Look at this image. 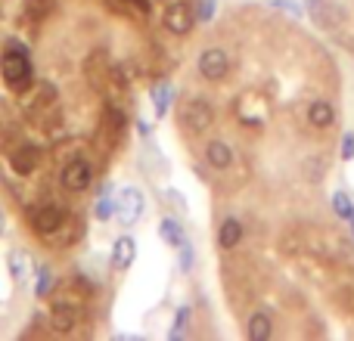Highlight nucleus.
<instances>
[{"mask_svg": "<svg viewBox=\"0 0 354 341\" xmlns=\"http://www.w3.org/2000/svg\"><path fill=\"white\" fill-rule=\"evenodd\" d=\"M12 47L3 50V56H0V78H3V84L10 87L12 93H28L31 81H35V68H31V59H28V50L19 47V41H10Z\"/></svg>", "mask_w": 354, "mask_h": 341, "instance_id": "obj_1", "label": "nucleus"}, {"mask_svg": "<svg viewBox=\"0 0 354 341\" xmlns=\"http://www.w3.org/2000/svg\"><path fill=\"white\" fill-rule=\"evenodd\" d=\"M62 224H66L62 208L50 205V202H41V205H31L28 208V226L37 233V236H53Z\"/></svg>", "mask_w": 354, "mask_h": 341, "instance_id": "obj_2", "label": "nucleus"}, {"mask_svg": "<svg viewBox=\"0 0 354 341\" xmlns=\"http://www.w3.org/2000/svg\"><path fill=\"white\" fill-rule=\"evenodd\" d=\"M180 118H183V124H187L193 134H205V130L214 124V109H212V103H208V99L193 97V99H187V103H183Z\"/></svg>", "mask_w": 354, "mask_h": 341, "instance_id": "obj_3", "label": "nucleus"}, {"mask_svg": "<svg viewBox=\"0 0 354 341\" xmlns=\"http://www.w3.org/2000/svg\"><path fill=\"white\" fill-rule=\"evenodd\" d=\"M196 68H199V75L205 81H224L227 75H230V56H227V50L221 47H208L199 53V62H196Z\"/></svg>", "mask_w": 354, "mask_h": 341, "instance_id": "obj_4", "label": "nucleus"}, {"mask_svg": "<svg viewBox=\"0 0 354 341\" xmlns=\"http://www.w3.org/2000/svg\"><path fill=\"white\" fill-rule=\"evenodd\" d=\"M59 183L62 189H68V193H84L87 186L93 183V168L87 159H72L62 165V174H59Z\"/></svg>", "mask_w": 354, "mask_h": 341, "instance_id": "obj_5", "label": "nucleus"}, {"mask_svg": "<svg viewBox=\"0 0 354 341\" xmlns=\"http://www.w3.org/2000/svg\"><path fill=\"white\" fill-rule=\"evenodd\" d=\"M162 25H165V28L171 31V35H177V37L189 35V31H193V25H196V10L189 3H183V0H174V3L165 6Z\"/></svg>", "mask_w": 354, "mask_h": 341, "instance_id": "obj_6", "label": "nucleus"}, {"mask_svg": "<svg viewBox=\"0 0 354 341\" xmlns=\"http://www.w3.org/2000/svg\"><path fill=\"white\" fill-rule=\"evenodd\" d=\"M118 220H122L124 226H134L137 220L143 217V208H147V199H143V193L137 186H124L122 193H118Z\"/></svg>", "mask_w": 354, "mask_h": 341, "instance_id": "obj_7", "label": "nucleus"}, {"mask_svg": "<svg viewBox=\"0 0 354 341\" xmlns=\"http://www.w3.org/2000/svg\"><path fill=\"white\" fill-rule=\"evenodd\" d=\"M305 10H308V19H311L317 28H336L345 19L342 6L330 3V0H305Z\"/></svg>", "mask_w": 354, "mask_h": 341, "instance_id": "obj_8", "label": "nucleus"}, {"mask_svg": "<svg viewBox=\"0 0 354 341\" xmlns=\"http://www.w3.org/2000/svg\"><path fill=\"white\" fill-rule=\"evenodd\" d=\"M37 165H41V149H37L35 143H19L10 153V168L16 170L19 177H28Z\"/></svg>", "mask_w": 354, "mask_h": 341, "instance_id": "obj_9", "label": "nucleus"}, {"mask_svg": "<svg viewBox=\"0 0 354 341\" xmlns=\"http://www.w3.org/2000/svg\"><path fill=\"white\" fill-rule=\"evenodd\" d=\"M122 130H124V112H118L115 106H106L103 109V121H100V140L106 146H115L122 140Z\"/></svg>", "mask_w": 354, "mask_h": 341, "instance_id": "obj_10", "label": "nucleus"}, {"mask_svg": "<svg viewBox=\"0 0 354 341\" xmlns=\"http://www.w3.org/2000/svg\"><path fill=\"white\" fill-rule=\"evenodd\" d=\"M137 261V242L134 236H128V233H122V236L112 242V255H109V264L115 270H128L131 264Z\"/></svg>", "mask_w": 354, "mask_h": 341, "instance_id": "obj_11", "label": "nucleus"}, {"mask_svg": "<svg viewBox=\"0 0 354 341\" xmlns=\"http://www.w3.org/2000/svg\"><path fill=\"white\" fill-rule=\"evenodd\" d=\"M205 162H208V168H214V170L233 168V149H230V143L221 140V137L208 140L205 143Z\"/></svg>", "mask_w": 354, "mask_h": 341, "instance_id": "obj_12", "label": "nucleus"}, {"mask_svg": "<svg viewBox=\"0 0 354 341\" xmlns=\"http://www.w3.org/2000/svg\"><path fill=\"white\" fill-rule=\"evenodd\" d=\"M243 236H245L243 220L239 217H224L221 220V226H218V249H224V251L236 249V245L243 242Z\"/></svg>", "mask_w": 354, "mask_h": 341, "instance_id": "obj_13", "label": "nucleus"}, {"mask_svg": "<svg viewBox=\"0 0 354 341\" xmlns=\"http://www.w3.org/2000/svg\"><path fill=\"white\" fill-rule=\"evenodd\" d=\"M308 124L317 130H326L336 124V106L326 103V99H314L311 106H308Z\"/></svg>", "mask_w": 354, "mask_h": 341, "instance_id": "obj_14", "label": "nucleus"}, {"mask_svg": "<svg viewBox=\"0 0 354 341\" xmlns=\"http://www.w3.org/2000/svg\"><path fill=\"white\" fill-rule=\"evenodd\" d=\"M75 326H78V311H75L72 304H56L53 311H50V329H53L56 335H68Z\"/></svg>", "mask_w": 354, "mask_h": 341, "instance_id": "obj_15", "label": "nucleus"}, {"mask_svg": "<svg viewBox=\"0 0 354 341\" xmlns=\"http://www.w3.org/2000/svg\"><path fill=\"white\" fill-rule=\"evenodd\" d=\"M270 335H274V320H270V313L255 311L245 320V338L249 341H268Z\"/></svg>", "mask_w": 354, "mask_h": 341, "instance_id": "obj_16", "label": "nucleus"}, {"mask_svg": "<svg viewBox=\"0 0 354 341\" xmlns=\"http://www.w3.org/2000/svg\"><path fill=\"white\" fill-rule=\"evenodd\" d=\"M56 0H22V16L28 22H44V19L53 12Z\"/></svg>", "mask_w": 354, "mask_h": 341, "instance_id": "obj_17", "label": "nucleus"}, {"mask_svg": "<svg viewBox=\"0 0 354 341\" xmlns=\"http://www.w3.org/2000/svg\"><path fill=\"white\" fill-rule=\"evenodd\" d=\"M159 236H162V242H168L171 249H180L183 242H187V233H183V226L177 224L174 217H165L159 224Z\"/></svg>", "mask_w": 354, "mask_h": 341, "instance_id": "obj_18", "label": "nucleus"}, {"mask_svg": "<svg viewBox=\"0 0 354 341\" xmlns=\"http://www.w3.org/2000/svg\"><path fill=\"white\" fill-rule=\"evenodd\" d=\"M171 99H174V87H171V81H162V84H156V90H153V103H156V115H165L168 112V106H171Z\"/></svg>", "mask_w": 354, "mask_h": 341, "instance_id": "obj_19", "label": "nucleus"}, {"mask_svg": "<svg viewBox=\"0 0 354 341\" xmlns=\"http://www.w3.org/2000/svg\"><path fill=\"white\" fill-rule=\"evenodd\" d=\"M333 211H336L342 220L354 224V205H351V199H348L345 189H336V193H333Z\"/></svg>", "mask_w": 354, "mask_h": 341, "instance_id": "obj_20", "label": "nucleus"}, {"mask_svg": "<svg viewBox=\"0 0 354 341\" xmlns=\"http://www.w3.org/2000/svg\"><path fill=\"white\" fill-rule=\"evenodd\" d=\"M50 103H56V87L53 84H41V87H37V97L28 103V109L31 112H41L44 106H50Z\"/></svg>", "mask_w": 354, "mask_h": 341, "instance_id": "obj_21", "label": "nucleus"}, {"mask_svg": "<svg viewBox=\"0 0 354 341\" xmlns=\"http://www.w3.org/2000/svg\"><path fill=\"white\" fill-rule=\"evenodd\" d=\"M50 289H53V273H50V267H47V264H41V267H37L35 295H37V298H47V295H50Z\"/></svg>", "mask_w": 354, "mask_h": 341, "instance_id": "obj_22", "label": "nucleus"}, {"mask_svg": "<svg viewBox=\"0 0 354 341\" xmlns=\"http://www.w3.org/2000/svg\"><path fill=\"white\" fill-rule=\"evenodd\" d=\"M25 264H28V255H25V251H10V273L16 276V280L25 276Z\"/></svg>", "mask_w": 354, "mask_h": 341, "instance_id": "obj_23", "label": "nucleus"}, {"mask_svg": "<svg viewBox=\"0 0 354 341\" xmlns=\"http://www.w3.org/2000/svg\"><path fill=\"white\" fill-rule=\"evenodd\" d=\"M214 0H196V22H212L214 19Z\"/></svg>", "mask_w": 354, "mask_h": 341, "instance_id": "obj_24", "label": "nucleus"}, {"mask_svg": "<svg viewBox=\"0 0 354 341\" xmlns=\"http://www.w3.org/2000/svg\"><path fill=\"white\" fill-rule=\"evenodd\" d=\"M180 270H183V273H189V270H193V249H189V242L180 245Z\"/></svg>", "mask_w": 354, "mask_h": 341, "instance_id": "obj_25", "label": "nucleus"}, {"mask_svg": "<svg viewBox=\"0 0 354 341\" xmlns=\"http://www.w3.org/2000/svg\"><path fill=\"white\" fill-rule=\"evenodd\" d=\"M187 323H189V307H180V311H177V320H174V332H171V335H174V338L180 335V332L187 329Z\"/></svg>", "mask_w": 354, "mask_h": 341, "instance_id": "obj_26", "label": "nucleus"}, {"mask_svg": "<svg viewBox=\"0 0 354 341\" xmlns=\"http://www.w3.org/2000/svg\"><path fill=\"white\" fill-rule=\"evenodd\" d=\"M342 159H345V162L354 159V134H351V130L342 137Z\"/></svg>", "mask_w": 354, "mask_h": 341, "instance_id": "obj_27", "label": "nucleus"}, {"mask_svg": "<svg viewBox=\"0 0 354 341\" xmlns=\"http://www.w3.org/2000/svg\"><path fill=\"white\" fill-rule=\"evenodd\" d=\"M308 174H311V180H314V183H317L320 177H324V170H320V162H317V159L305 162V177H308Z\"/></svg>", "mask_w": 354, "mask_h": 341, "instance_id": "obj_28", "label": "nucleus"}, {"mask_svg": "<svg viewBox=\"0 0 354 341\" xmlns=\"http://www.w3.org/2000/svg\"><path fill=\"white\" fill-rule=\"evenodd\" d=\"M112 202L109 199H100V205H97V220H109V214H112Z\"/></svg>", "mask_w": 354, "mask_h": 341, "instance_id": "obj_29", "label": "nucleus"}, {"mask_svg": "<svg viewBox=\"0 0 354 341\" xmlns=\"http://www.w3.org/2000/svg\"><path fill=\"white\" fill-rule=\"evenodd\" d=\"M274 6H280V10H286V12H292V16H299V6H295V3H289V0H277V3Z\"/></svg>", "mask_w": 354, "mask_h": 341, "instance_id": "obj_30", "label": "nucleus"}, {"mask_svg": "<svg viewBox=\"0 0 354 341\" xmlns=\"http://www.w3.org/2000/svg\"><path fill=\"white\" fill-rule=\"evenodd\" d=\"M0 233H3V211H0Z\"/></svg>", "mask_w": 354, "mask_h": 341, "instance_id": "obj_31", "label": "nucleus"}]
</instances>
